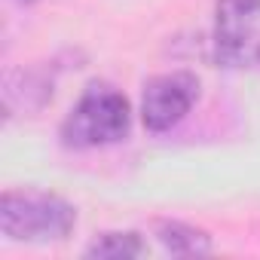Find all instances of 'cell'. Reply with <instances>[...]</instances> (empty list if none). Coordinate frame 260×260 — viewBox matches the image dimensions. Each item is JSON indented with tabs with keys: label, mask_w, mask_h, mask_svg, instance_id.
<instances>
[{
	"label": "cell",
	"mask_w": 260,
	"mask_h": 260,
	"mask_svg": "<svg viewBox=\"0 0 260 260\" xmlns=\"http://www.w3.org/2000/svg\"><path fill=\"white\" fill-rule=\"evenodd\" d=\"M132 125L128 98L110 83H89L74 110L61 122V141L74 150L122 141Z\"/></svg>",
	"instance_id": "cell-1"
},
{
	"label": "cell",
	"mask_w": 260,
	"mask_h": 260,
	"mask_svg": "<svg viewBox=\"0 0 260 260\" xmlns=\"http://www.w3.org/2000/svg\"><path fill=\"white\" fill-rule=\"evenodd\" d=\"M77 208L55 193L7 190L0 196V230L16 242H52L71 236Z\"/></svg>",
	"instance_id": "cell-2"
},
{
	"label": "cell",
	"mask_w": 260,
	"mask_h": 260,
	"mask_svg": "<svg viewBox=\"0 0 260 260\" xmlns=\"http://www.w3.org/2000/svg\"><path fill=\"white\" fill-rule=\"evenodd\" d=\"M214 58L223 68L260 64V0H217Z\"/></svg>",
	"instance_id": "cell-3"
},
{
	"label": "cell",
	"mask_w": 260,
	"mask_h": 260,
	"mask_svg": "<svg viewBox=\"0 0 260 260\" xmlns=\"http://www.w3.org/2000/svg\"><path fill=\"white\" fill-rule=\"evenodd\" d=\"M196 98H199V80L190 71L159 74L144 83L141 119L150 132H169L190 113Z\"/></svg>",
	"instance_id": "cell-4"
},
{
	"label": "cell",
	"mask_w": 260,
	"mask_h": 260,
	"mask_svg": "<svg viewBox=\"0 0 260 260\" xmlns=\"http://www.w3.org/2000/svg\"><path fill=\"white\" fill-rule=\"evenodd\" d=\"M156 239L162 242V248L175 257H199L211 251V242L202 230L181 223V220H162L156 223Z\"/></svg>",
	"instance_id": "cell-5"
},
{
	"label": "cell",
	"mask_w": 260,
	"mask_h": 260,
	"mask_svg": "<svg viewBox=\"0 0 260 260\" xmlns=\"http://www.w3.org/2000/svg\"><path fill=\"white\" fill-rule=\"evenodd\" d=\"M147 248L138 233H101L89 248L86 257H101V260H128V257H141Z\"/></svg>",
	"instance_id": "cell-6"
},
{
	"label": "cell",
	"mask_w": 260,
	"mask_h": 260,
	"mask_svg": "<svg viewBox=\"0 0 260 260\" xmlns=\"http://www.w3.org/2000/svg\"><path fill=\"white\" fill-rule=\"evenodd\" d=\"M16 4H34V0H16Z\"/></svg>",
	"instance_id": "cell-7"
}]
</instances>
